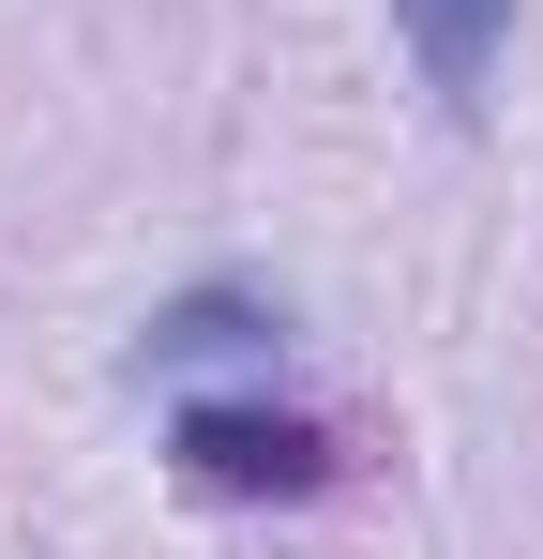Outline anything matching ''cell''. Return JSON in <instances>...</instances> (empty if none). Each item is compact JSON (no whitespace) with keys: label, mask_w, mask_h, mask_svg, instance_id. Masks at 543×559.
<instances>
[{"label":"cell","mask_w":543,"mask_h":559,"mask_svg":"<svg viewBox=\"0 0 543 559\" xmlns=\"http://www.w3.org/2000/svg\"><path fill=\"white\" fill-rule=\"evenodd\" d=\"M181 484H212V499H302V484H333V439L287 424V408H181Z\"/></svg>","instance_id":"cell-1"},{"label":"cell","mask_w":543,"mask_h":559,"mask_svg":"<svg viewBox=\"0 0 543 559\" xmlns=\"http://www.w3.org/2000/svg\"><path fill=\"white\" fill-rule=\"evenodd\" d=\"M393 31H408V61H423L438 106H483L498 46H514V0H393Z\"/></svg>","instance_id":"cell-2"},{"label":"cell","mask_w":543,"mask_h":559,"mask_svg":"<svg viewBox=\"0 0 543 559\" xmlns=\"http://www.w3.org/2000/svg\"><path fill=\"white\" fill-rule=\"evenodd\" d=\"M227 348H272V302H257V287H181L167 318H152V348H136V364L181 378V364H227Z\"/></svg>","instance_id":"cell-3"}]
</instances>
